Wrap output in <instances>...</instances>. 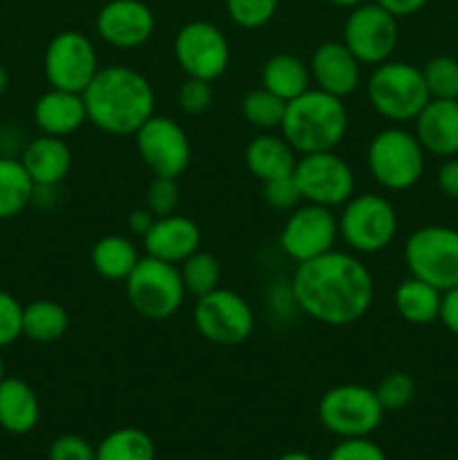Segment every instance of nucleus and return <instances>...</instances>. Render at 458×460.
I'll return each mask as SVG.
<instances>
[{
    "mask_svg": "<svg viewBox=\"0 0 458 460\" xmlns=\"http://www.w3.org/2000/svg\"><path fill=\"white\" fill-rule=\"evenodd\" d=\"M278 460H314V458L305 452H287V454H283Z\"/></svg>",
    "mask_w": 458,
    "mask_h": 460,
    "instance_id": "48",
    "label": "nucleus"
},
{
    "mask_svg": "<svg viewBox=\"0 0 458 460\" xmlns=\"http://www.w3.org/2000/svg\"><path fill=\"white\" fill-rule=\"evenodd\" d=\"M260 85L283 102H292L313 85L308 63L287 52L272 54L260 67Z\"/></svg>",
    "mask_w": 458,
    "mask_h": 460,
    "instance_id": "25",
    "label": "nucleus"
},
{
    "mask_svg": "<svg viewBox=\"0 0 458 460\" xmlns=\"http://www.w3.org/2000/svg\"><path fill=\"white\" fill-rule=\"evenodd\" d=\"M296 160H299V153L290 146L283 135H274L272 130L256 135L245 146V166L260 182L292 175Z\"/></svg>",
    "mask_w": 458,
    "mask_h": 460,
    "instance_id": "23",
    "label": "nucleus"
},
{
    "mask_svg": "<svg viewBox=\"0 0 458 460\" xmlns=\"http://www.w3.org/2000/svg\"><path fill=\"white\" fill-rule=\"evenodd\" d=\"M135 137V148L153 175L180 178L191 164V142L182 126L166 115H153Z\"/></svg>",
    "mask_w": 458,
    "mask_h": 460,
    "instance_id": "16",
    "label": "nucleus"
},
{
    "mask_svg": "<svg viewBox=\"0 0 458 460\" xmlns=\"http://www.w3.org/2000/svg\"><path fill=\"white\" fill-rule=\"evenodd\" d=\"M124 286L130 308L148 322H166L187 299V288L178 265L164 263L153 256L139 259Z\"/></svg>",
    "mask_w": 458,
    "mask_h": 460,
    "instance_id": "6",
    "label": "nucleus"
},
{
    "mask_svg": "<svg viewBox=\"0 0 458 460\" xmlns=\"http://www.w3.org/2000/svg\"><path fill=\"white\" fill-rule=\"evenodd\" d=\"M7 88H9V72H7V67L0 63V97L7 93Z\"/></svg>",
    "mask_w": 458,
    "mask_h": 460,
    "instance_id": "47",
    "label": "nucleus"
},
{
    "mask_svg": "<svg viewBox=\"0 0 458 460\" xmlns=\"http://www.w3.org/2000/svg\"><path fill=\"white\" fill-rule=\"evenodd\" d=\"M330 4H337V7H344V9H355L359 4L368 3V0H328Z\"/></svg>",
    "mask_w": 458,
    "mask_h": 460,
    "instance_id": "46",
    "label": "nucleus"
},
{
    "mask_svg": "<svg viewBox=\"0 0 458 460\" xmlns=\"http://www.w3.org/2000/svg\"><path fill=\"white\" fill-rule=\"evenodd\" d=\"M40 418V402L31 385L21 377L0 382V429L7 434H30Z\"/></svg>",
    "mask_w": 458,
    "mask_h": 460,
    "instance_id": "24",
    "label": "nucleus"
},
{
    "mask_svg": "<svg viewBox=\"0 0 458 460\" xmlns=\"http://www.w3.org/2000/svg\"><path fill=\"white\" fill-rule=\"evenodd\" d=\"M151 436L139 427H119L97 445V460H155Z\"/></svg>",
    "mask_w": 458,
    "mask_h": 460,
    "instance_id": "30",
    "label": "nucleus"
},
{
    "mask_svg": "<svg viewBox=\"0 0 458 460\" xmlns=\"http://www.w3.org/2000/svg\"><path fill=\"white\" fill-rule=\"evenodd\" d=\"M292 175L299 184L304 202L337 209L355 196L353 169L335 151L299 155Z\"/></svg>",
    "mask_w": 458,
    "mask_h": 460,
    "instance_id": "13",
    "label": "nucleus"
},
{
    "mask_svg": "<svg viewBox=\"0 0 458 460\" xmlns=\"http://www.w3.org/2000/svg\"><path fill=\"white\" fill-rule=\"evenodd\" d=\"M416 394V380L404 371L389 373L375 386V395L384 411H402V409H407L413 402Z\"/></svg>",
    "mask_w": 458,
    "mask_h": 460,
    "instance_id": "34",
    "label": "nucleus"
},
{
    "mask_svg": "<svg viewBox=\"0 0 458 460\" xmlns=\"http://www.w3.org/2000/svg\"><path fill=\"white\" fill-rule=\"evenodd\" d=\"M31 117L40 133L63 139L75 135L88 121L84 94L61 88H49L48 93L40 94L34 103Z\"/></svg>",
    "mask_w": 458,
    "mask_h": 460,
    "instance_id": "21",
    "label": "nucleus"
},
{
    "mask_svg": "<svg viewBox=\"0 0 458 460\" xmlns=\"http://www.w3.org/2000/svg\"><path fill=\"white\" fill-rule=\"evenodd\" d=\"M139 259L142 256H139L137 245L121 234H108L99 238L90 252V263L94 272L108 281H126Z\"/></svg>",
    "mask_w": 458,
    "mask_h": 460,
    "instance_id": "27",
    "label": "nucleus"
},
{
    "mask_svg": "<svg viewBox=\"0 0 458 460\" xmlns=\"http://www.w3.org/2000/svg\"><path fill=\"white\" fill-rule=\"evenodd\" d=\"M427 153L411 130L386 126L368 142L366 166L371 178L386 191H407L425 175Z\"/></svg>",
    "mask_w": 458,
    "mask_h": 460,
    "instance_id": "5",
    "label": "nucleus"
},
{
    "mask_svg": "<svg viewBox=\"0 0 458 460\" xmlns=\"http://www.w3.org/2000/svg\"><path fill=\"white\" fill-rule=\"evenodd\" d=\"M48 460H97V447H92L84 436L61 434L49 445Z\"/></svg>",
    "mask_w": 458,
    "mask_h": 460,
    "instance_id": "40",
    "label": "nucleus"
},
{
    "mask_svg": "<svg viewBox=\"0 0 458 460\" xmlns=\"http://www.w3.org/2000/svg\"><path fill=\"white\" fill-rule=\"evenodd\" d=\"M180 274H182V283L187 288V295L191 296H205L211 290L220 288V279H223V268H220L218 259L209 252H193L187 261L178 265Z\"/></svg>",
    "mask_w": 458,
    "mask_h": 460,
    "instance_id": "32",
    "label": "nucleus"
},
{
    "mask_svg": "<svg viewBox=\"0 0 458 460\" xmlns=\"http://www.w3.org/2000/svg\"><path fill=\"white\" fill-rule=\"evenodd\" d=\"M278 130L299 155L335 151L348 133V108L335 94L308 88L287 102Z\"/></svg>",
    "mask_w": 458,
    "mask_h": 460,
    "instance_id": "3",
    "label": "nucleus"
},
{
    "mask_svg": "<svg viewBox=\"0 0 458 460\" xmlns=\"http://www.w3.org/2000/svg\"><path fill=\"white\" fill-rule=\"evenodd\" d=\"M88 121L108 135H135L155 115L151 81L130 66H106L84 90Z\"/></svg>",
    "mask_w": 458,
    "mask_h": 460,
    "instance_id": "2",
    "label": "nucleus"
},
{
    "mask_svg": "<svg viewBox=\"0 0 458 460\" xmlns=\"http://www.w3.org/2000/svg\"><path fill=\"white\" fill-rule=\"evenodd\" d=\"M70 317L58 301L36 299L22 305V335L36 344H52L67 332Z\"/></svg>",
    "mask_w": 458,
    "mask_h": 460,
    "instance_id": "28",
    "label": "nucleus"
},
{
    "mask_svg": "<svg viewBox=\"0 0 458 460\" xmlns=\"http://www.w3.org/2000/svg\"><path fill=\"white\" fill-rule=\"evenodd\" d=\"M173 54L184 75L211 84L227 72L232 61L227 36L209 21H189L180 27L173 40Z\"/></svg>",
    "mask_w": 458,
    "mask_h": 460,
    "instance_id": "12",
    "label": "nucleus"
},
{
    "mask_svg": "<svg viewBox=\"0 0 458 460\" xmlns=\"http://www.w3.org/2000/svg\"><path fill=\"white\" fill-rule=\"evenodd\" d=\"M153 223H155V216H153L148 209H135L133 214L128 216L130 234H135V236L139 238L146 236L148 229L153 227Z\"/></svg>",
    "mask_w": 458,
    "mask_h": 460,
    "instance_id": "45",
    "label": "nucleus"
},
{
    "mask_svg": "<svg viewBox=\"0 0 458 460\" xmlns=\"http://www.w3.org/2000/svg\"><path fill=\"white\" fill-rule=\"evenodd\" d=\"M144 241L146 256L160 259L164 263L180 265L187 261L193 252L200 250L202 232L196 220L182 214H169L155 218L153 227L148 229Z\"/></svg>",
    "mask_w": 458,
    "mask_h": 460,
    "instance_id": "19",
    "label": "nucleus"
},
{
    "mask_svg": "<svg viewBox=\"0 0 458 460\" xmlns=\"http://www.w3.org/2000/svg\"><path fill=\"white\" fill-rule=\"evenodd\" d=\"M286 106L287 102H283L281 97H277V94L260 85V88L250 90L241 99V115L250 126L263 130V133H269V130L281 128Z\"/></svg>",
    "mask_w": 458,
    "mask_h": 460,
    "instance_id": "31",
    "label": "nucleus"
},
{
    "mask_svg": "<svg viewBox=\"0 0 458 460\" xmlns=\"http://www.w3.org/2000/svg\"><path fill=\"white\" fill-rule=\"evenodd\" d=\"M22 337V304L9 292L0 290V350Z\"/></svg>",
    "mask_w": 458,
    "mask_h": 460,
    "instance_id": "39",
    "label": "nucleus"
},
{
    "mask_svg": "<svg viewBox=\"0 0 458 460\" xmlns=\"http://www.w3.org/2000/svg\"><path fill=\"white\" fill-rule=\"evenodd\" d=\"M395 313L411 326H429L440 319L443 292L416 277H409L395 288Z\"/></svg>",
    "mask_w": 458,
    "mask_h": 460,
    "instance_id": "26",
    "label": "nucleus"
},
{
    "mask_svg": "<svg viewBox=\"0 0 458 460\" xmlns=\"http://www.w3.org/2000/svg\"><path fill=\"white\" fill-rule=\"evenodd\" d=\"M366 97L373 111L391 124L413 121L431 99L420 67L393 58L373 67Z\"/></svg>",
    "mask_w": 458,
    "mask_h": 460,
    "instance_id": "4",
    "label": "nucleus"
},
{
    "mask_svg": "<svg viewBox=\"0 0 458 460\" xmlns=\"http://www.w3.org/2000/svg\"><path fill=\"white\" fill-rule=\"evenodd\" d=\"M326 460H386V454L368 436H362V438H341Z\"/></svg>",
    "mask_w": 458,
    "mask_h": 460,
    "instance_id": "41",
    "label": "nucleus"
},
{
    "mask_svg": "<svg viewBox=\"0 0 458 460\" xmlns=\"http://www.w3.org/2000/svg\"><path fill=\"white\" fill-rule=\"evenodd\" d=\"M413 126L427 155L445 160L458 155V99H429Z\"/></svg>",
    "mask_w": 458,
    "mask_h": 460,
    "instance_id": "20",
    "label": "nucleus"
},
{
    "mask_svg": "<svg viewBox=\"0 0 458 460\" xmlns=\"http://www.w3.org/2000/svg\"><path fill=\"white\" fill-rule=\"evenodd\" d=\"M18 160L22 162L34 184L58 187L70 175L72 148L63 137L40 133L39 137L27 139Z\"/></svg>",
    "mask_w": 458,
    "mask_h": 460,
    "instance_id": "22",
    "label": "nucleus"
},
{
    "mask_svg": "<svg viewBox=\"0 0 458 460\" xmlns=\"http://www.w3.org/2000/svg\"><path fill=\"white\" fill-rule=\"evenodd\" d=\"M431 99H458V58L440 54L420 67Z\"/></svg>",
    "mask_w": 458,
    "mask_h": 460,
    "instance_id": "33",
    "label": "nucleus"
},
{
    "mask_svg": "<svg viewBox=\"0 0 458 460\" xmlns=\"http://www.w3.org/2000/svg\"><path fill=\"white\" fill-rule=\"evenodd\" d=\"M0 431H3V429H0Z\"/></svg>",
    "mask_w": 458,
    "mask_h": 460,
    "instance_id": "50",
    "label": "nucleus"
},
{
    "mask_svg": "<svg viewBox=\"0 0 458 460\" xmlns=\"http://www.w3.org/2000/svg\"><path fill=\"white\" fill-rule=\"evenodd\" d=\"M193 323L200 337L216 346H241L251 337L256 326L254 310L238 292L216 288L198 296Z\"/></svg>",
    "mask_w": 458,
    "mask_h": 460,
    "instance_id": "10",
    "label": "nucleus"
},
{
    "mask_svg": "<svg viewBox=\"0 0 458 460\" xmlns=\"http://www.w3.org/2000/svg\"><path fill=\"white\" fill-rule=\"evenodd\" d=\"M227 16L242 30H260L274 18L278 0H225Z\"/></svg>",
    "mask_w": 458,
    "mask_h": 460,
    "instance_id": "35",
    "label": "nucleus"
},
{
    "mask_svg": "<svg viewBox=\"0 0 458 460\" xmlns=\"http://www.w3.org/2000/svg\"><path fill=\"white\" fill-rule=\"evenodd\" d=\"M214 103V84L205 79H193L187 76L178 90V106L184 115H202Z\"/></svg>",
    "mask_w": 458,
    "mask_h": 460,
    "instance_id": "37",
    "label": "nucleus"
},
{
    "mask_svg": "<svg viewBox=\"0 0 458 460\" xmlns=\"http://www.w3.org/2000/svg\"><path fill=\"white\" fill-rule=\"evenodd\" d=\"M97 34L117 49H137L155 31V13L142 0H108L97 13Z\"/></svg>",
    "mask_w": 458,
    "mask_h": 460,
    "instance_id": "17",
    "label": "nucleus"
},
{
    "mask_svg": "<svg viewBox=\"0 0 458 460\" xmlns=\"http://www.w3.org/2000/svg\"><path fill=\"white\" fill-rule=\"evenodd\" d=\"M34 180L18 157L0 155V220L21 216L34 198Z\"/></svg>",
    "mask_w": 458,
    "mask_h": 460,
    "instance_id": "29",
    "label": "nucleus"
},
{
    "mask_svg": "<svg viewBox=\"0 0 458 460\" xmlns=\"http://www.w3.org/2000/svg\"><path fill=\"white\" fill-rule=\"evenodd\" d=\"M375 389L364 385H337L321 395L317 407L323 429L339 438H362L377 431L384 418Z\"/></svg>",
    "mask_w": 458,
    "mask_h": 460,
    "instance_id": "9",
    "label": "nucleus"
},
{
    "mask_svg": "<svg viewBox=\"0 0 458 460\" xmlns=\"http://www.w3.org/2000/svg\"><path fill=\"white\" fill-rule=\"evenodd\" d=\"M409 274L447 292L458 286V229L447 225L418 227L404 243Z\"/></svg>",
    "mask_w": 458,
    "mask_h": 460,
    "instance_id": "8",
    "label": "nucleus"
},
{
    "mask_svg": "<svg viewBox=\"0 0 458 460\" xmlns=\"http://www.w3.org/2000/svg\"><path fill=\"white\" fill-rule=\"evenodd\" d=\"M373 3H377L382 9L393 13L395 18H407L420 12L429 0H373Z\"/></svg>",
    "mask_w": 458,
    "mask_h": 460,
    "instance_id": "44",
    "label": "nucleus"
},
{
    "mask_svg": "<svg viewBox=\"0 0 458 460\" xmlns=\"http://www.w3.org/2000/svg\"><path fill=\"white\" fill-rule=\"evenodd\" d=\"M99 70L101 66H99L97 48L81 31H58L45 48L43 72L49 88L84 94Z\"/></svg>",
    "mask_w": 458,
    "mask_h": 460,
    "instance_id": "11",
    "label": "nucleus"
},
{
    "mask_svg": "<svg viewBox=\"0 0 458 460\" xmlns=\"http://www.w3.org/2000/svg\"><path fill=\"white\" fill-rule=\"evenodd\" d=\"M337 238H339V225H337L335 209L301 202L287 214L278 234V245L287 259L304 263L335 250Z\"/></svg>",
    "mask_w": 458,
    "mask_h": 460,
    "instance_id": "15",
    "label": "nucleus"
},
{
    "mask_svg": "<svg viewBox=\"0 0 458 460\" xmlns=\"http://www.w3.org/2000/svg\"><path fill=\"white\" fill-rule=\"evenodd\" d=\"M398 39V18L377 3H364L350 9L344 22L341 43L362 66L375 67L393 57Z\"/></svg>",
    "mask_w": 458,
    "mask_h": 460,
    "instance_id": "14",
    "label": "nucleus"
},
{
    "mask_svg": "<svg viewBox=\"0 0 458 460\" xmlns=\"http://www.w3.org/2000/svg\"><path fill=\"white\" fill-rule=\"evenodd\" d=\"M263 200L272 207L274 211H286L290 214L292 209L304 202L299 191V184H296L295 175H286V178L269 180V182H263Z\"/></svg>",
    "mask_w": 458,
    "mask_h": 460,
    "instance_id": "38",
    "label": "nucleus"
},
{
    "mask_svg": "<svg viewBox=\"0 0 458 460\" xmlns=\"http://www.w3.org/2000/svg\"><path fill=\"white\" fill-rule=\"evenodd\" d=\"M4 377H7V376H4V358L0 355V382H3Z\"/></svg>",
    "mask_w": 458,
    "mask_h": 460,
    "instance_id": "49",
    "label": "nucleus"
},
{
    "mask_svg": "<svg viewBox=\"0 0 458 460\" xmlns=\"http://www.w3.org/2000/svg\"><path fill=\"white\" fill-rule=\"evenodd\" d=\"M314 88L344 99L359 88L362 63L350 54L341 40H326L317 45L308 61Z\"/></svg>",
    "mask_w": 458,
    "mask_h": 460,
    "instance_id": "18",
    "label": "nucleus"
},
{
    "mask_svg": "<svg viewBox=\"0 0 458 460\" xmlns=\"http://www.w3.org/2000/svg\"><path fill=\"white\" fill-rule=\"evenodd\" d=\"M438 322H443V326L458 337V286L452 288V290L443 292V304H440Z\"/></svg>",
    "mask_w": 458,
    "mask_h": 460,
    "instance_id": "43",
    "label": "nucleus"
},
{
    "mask_svg": "<svg viewBox=\"0 0 458 460\" xmlns=\"http://www.w3.org/2000/svg\"><path fill=\"white\" fill-rule=\"evenodd\" d=\"M178 205H180L178 178H160V175H153L146 191V209L151 211L155 218H162V216L175 214Z\"/></svg>",
    "mask_w": 458,
    "mask_h": 460,
    "instance_id": "36",
    "label": "nucleus"
},
{
    "mask_svg": "<svg viewBox=\"0 0 458 460\" xmlns=\"http://www.w3.org/2000/svg\"><path fill=\"white\" fill-rule=\"evenodd\" d=\"M436 182H438V189L445 196L452 198V200H458V155L447 157V160L440 164Z\"/></svg>",
    "mask_w": 458,
    "mask_h": 460,
    "instance_id": "42",
    "label": "nucleus"
},
{
    "mask_svg": "<svg viewBox=\"0 0 458 460\" xmlns=\"http://www.w3.org/2000/svg\"><path fill=\"white\" fill-rule=\"evenodd\" d=\"M292 304L323 326L357 323L375 299L373 274L353 252L330 250L296 263L290 279Z\"/></svg>",
    "mask_w": 458,
    "mask_h": 460,
    "instance_id": "1",
    "label": "nucleus"
},
{
    "mask_svg": "<svg viewBox=\"0 0 458 460\" xmlns=\"http://www.w3.org/2000/svg\"><path fill=\"white\" fill-rule=\"evenodd\" d=\"M339 238L353 254L384 252L398 234V211L389 198L380 193H355L341 205Z\"/></svg>",
    "mask_w": 458,
    "mask_h": 460,
    "instance_id": "7",
    "label": "nucleus"
}]
</instances>
